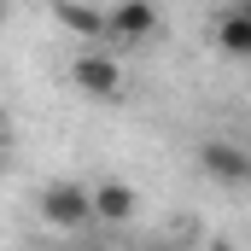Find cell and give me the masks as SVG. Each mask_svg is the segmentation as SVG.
<instances>
[{"mask_svg":"<svg viewBox=\"0 0 251 251\" xmlns=\"http://www.w3.org/2000/svg\"><path fill=\"white\" fill-rule=\"evenodd\" d=\"M35 210H41V222L47 228H88V222H100L94 216V187H82V181H47V187L35 193Z\"/></svg>","mask_w":251,"mask_h":251,"instance_id":"obj_1","label":"cell"},{"mask_svg":"<svg viewBox=\"0 0 251 251\" xmlns=\"http://www.w3.org/2000/svg\"><path fill=\"white\" fill-rule=\"evenodd\" d=\"M199 170L216 187H251V146L228 140V134H204L199 140Z\"/></svg>","mask_w":251,"mask_h":251,"instance_id":"obj_2","label":"cell"},{"mask_svg":"<svg viewBox=\"0 0 251 251\" xmlns=\"http://www.w3.org/2000/svg\"><path fill=\"white\" fill-rule=\"evenodd\" d=\"M70 82H76L88 100H117V94H123V70H117V59H111V53H100V47L76 53V64H70Z\"/></svg>","mask_w":251,"mask_h":251,"instance_id":"obj_3","label":"cell"},{"mask_svg":"<svg viewBox=\"0 0 251 251\" xmlns=\"http://www.w3.org/2000/svg\"><path fill=\"white\" fill-rule=\"evenodd\" d=\"M158 0H111V41L117 47H146L158 35Z\"/></svg>","mask_w":251,"mask_h":251,"instance_id":"obj_4","label":"cell"},{"mask_svg":"<svg viewBox=\"0 0 251 251\" xmlns=\"http://www.w3.org/2000/svg\"><path fill=\"white\" fill-rule=\"evenodd\" d=\"M53 6V18H59L70 35H82L88 47L94 41H111V12H100V6H88V0H47Z\"/></svg>","mask_w":251,"mask_h":251,"instance_id":"obj_5","label":"cell"},{"mask_svg":"<svg viewBox=\"0 0 251 251\" xmlns=\"http://www.w3.org/2000/svg\"><path fill=\"white\" fill-rule=\"evenodd\" d=\"M134 210H140V193L128 187V181H117V176L94 181V216H100V222L123 228V222H134Z\"/></svg>","mask_w":251,"mask_h":251,"instance_id":"obj_6","label":"cell"},{"mask_svg":"<svg viewBox=\"0 0 251 251\" xmlns=\"http://www.w3.org/2000/svg\"><path fill=\"white\" fill-rule=\"evenodd\" d=\"M216 53L222 59H251V6H234L216 18Z\"/></svg>","mask_w":251,"mask_h":251,"instance_id":"obj_7","label":"cell"},{"mask_svg":"<svg viewBox=\"0 0 251 251\" xmlns=\"http://www.w3.org/2000/svg\"><path fill=\"white\" fill-rule=\"evenodd\" d=\"M246 6H251V0H246Z\"/></svg>","mask_w":251,"mask_h":251,"instance_id":"obj_8","label":"cell"}]
</instances>
